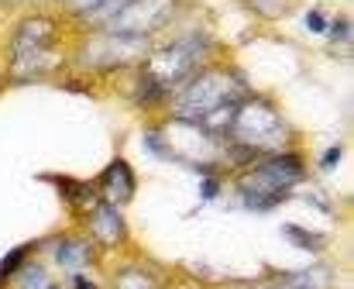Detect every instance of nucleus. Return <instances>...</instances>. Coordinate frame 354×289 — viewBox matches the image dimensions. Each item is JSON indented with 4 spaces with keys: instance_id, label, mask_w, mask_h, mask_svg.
<instances>
[{
    "instance_id": "f257e3e1",
    "label": "nucleus",
    "mask_w": 354,
    "mask_h": 289,
    "mask_svg": "<svg viewBox=\"0 0 354 289\" xmlns=\"http://www.w3.org/2000/svg\"><path fill=\"white\" fill-rule=\"evenodd\" d=\"M303 179V162L289 151L258 162L241 183V203L248 210H272L286 200V193Z\"/></svg>"
},
{
    "instance_id": "f03ea898",
    "label": "nucleus",
    "mask_w": 354,
    "mask_h": 289,
    "mask_svg": "<svg viewBox=\"0 0 354 289\" xmlns=\"http://www.w3.org/2000/svg\"><path fill=\"white\" fill-rule=\"evenodd\" d=\"M55 31L59 24L52 17H24L14 35H10V59H14V69H24V66H38L48 52V45L55 41Z\"/></svg>"
},
{
    "instance_id": "7ed1b4c3",
    "label": "nucleus",
    "mask_w": 354,
    "mask_h": 289,
    "mask_svg": "<svg viewBox=\"0 0 354 289\" xmlns=\"http://www.w3.org/2000/svg\"><path fill=\"white\" fill-rule=\"evenodd\" d=\"M234 93H231V76L227 73H200L193 76V83L186 86V97H183V111L189 118H214L217 111H224V104H231Z\"/></svg>"
},
{
    "instance_id": "20e7f679",
    "label": "nucleus",
    "mask_w": 354,
    "mask_h": 289,
    "mask_svg": "<svg viewBox=\"0 0 354 289\" xmlns=\"http://www.w3.org/2000/svg\"><path fill=\"white\" fill-rule=\"evenodd\" d=\"M203 52H207L203 41H200V45H196L193 38L172 41V45L158 55V62H151L148 80H155L162 90H169L172 83H179V80H186V76H196V66H200Z\"/></svg>"
},
{
    "instance_id": "39448f33",
    "label": "nucleus",
    "mask_w": 354,
    "mask_h": 289,
    "mask_svg": "<svg viewBox=\"0 0 354 289\" xmlns=\"http://www.w3.org/2000/svg\"><path fill=\"white\" fill-rule=\"evenodd\" d=\"M176 0H127L118 14L111 17V31L114 35H131L141 38L148 31H155L158 24L169 21Z\"/></svg>"
},
{
    "instance_id": "423d86ee",
    "label": "nucleus",
    "mask_w": 354,
    "mask_h": 289,
    "mask_svg": "<svg viewBox=\"0 0 354 289\" xmlns=\"http://www.w3.org/2000/svg\"><path fill=\"white\" fill-rule=\"evenodd\" d=\"M134 172H131V165L124 162V158H114L111 165H107V172L100 176V189L111 196V203L120 207V203H127L131 196H134Z\"/></svg>"
},
{
    "instance_id": "0eeeda50",
    "label": "nucleus",
    "mask_w": 354,
    "mask_h": 289,
    "mask_svg": "<svg viewBox=\"0 0 354 289\" xmlns=\"http://www.w3.org/2000/svg\"><path fill=\"white\" fill-rule=\"evenodd\" d=\"M90 231H93V238L104 241V245L124 241V221H120L118 207H114V203H97L93 214H90Z\"/></svg>"
},
{
    "instance_id": "6e6552de",
    "label": "nucleus",
    "mask_w": 354,
    "mask_h": 289,
    "mask_svg": "<svg viewBox=\"0 0 354 289\" xmlns=\"http://www.w3.org/2000/svg\"><path fill=\"white\" fill-rule=\"evenodd\" d=\"M55 262L62 269H83V265L93 262V252H90V245L83 238H62L55 245Z\"/></svg>"
},
{
    "instance_id": "1a4fd4ad",
    "label": "nucleus",
    "mask_w": 354,
    "mask_h": 289,
    "mask_svg": "<svg viewBox=\"0 0 354 289\" xmlns=\"http://www.w3.org/2000/svg\"><path fill=\"white\" fill-rule=\"evenodd\" d=\"M28 255H31V248H28V245H21V248H14L10 255H3V259H0V286H3V283H7L21 265H24L21 259H28Z\"/></svg>"
},
{
    "instance_id": "9d476101",
    "label": "nucleus",
    "mask_w": 354,
    "mask_h": 289,
    "mask_svg": "<svg viewBox=\"0 0 354 289\" xmlns=\"http://www.w3.org/2000/svg\"><path fill=\"white\" fill-rule=\"evenodd\" d=\"M286 234H289V241L292 245H303V248H310V252H320L324 248V241H313L303 227H296V224H286Z\"/></svg>"
},
{
    "instance_id": "9b49d317",
    "label": "nucleus",
    "mask_w": 354,
    "mask_h": 289,
    "mask_svg": "<svg viewBox=\"0 0 354 289\" xmlns=\"http://www.w3.org/2000/svg\"><path fill=\"white\" fill-rule=\"evenodd\" d=\"M217 193H221V179H217V176H210V179L203 183V200H214Z\"/></svg>"
},
{
    "instance_id": "f8f14e48",
    "label": "nucleus",
    "mask_w": 354,
    "mask_h": 289,
    "mask_svg": "<svg viewBox=\"0 0 354 289\" xmlns=\"http://www.w3.org/2000/svg\"><path fill=\"white\" fill-rule=\"evenodd\" d=\"M80 10H97V7H104V3H111V0H73Z\"/></svg>"
},
{
    "instance_id": "ddd939ff",
    "label": "nucleus",
    "mask_w": 354,
    "mask_h": 289,
    "mask_svg": "<svg viewBox=\"0 0 354 289\" xmlns=\"http://www.w3.org/2000/svg\"><path fill=\"white\" fill-rule=\"evenodd\" d=\"M330 35H337L341 41H348V21H337V24H330Z\"/></svg>"
},
{
    "instance_id": "4468645a",
    "label": "nucleus",
    "mask_w": 354,
    "mask_h": 289,
    "mask_svg": "<svg viewBox=\"0 0 354 289\" xmlns=\"http://www.w3.org/2000/svg\"><path fill=\"white\" fill-rule=\"evenodd\" d=\"M306 24H310L313 31H324V17H320V14H310V17H306Z\"/></svg>"
},
{
    "instance_id": "2eb2a0df",
    "label": "nucleus",
    "mask_w": 354,
    "mask_h": 289,
    "mask_svg": "<svg viewBox=\"0 0 354 289\" xmlns=\"http://www.w3.org/2000/svg\"><path fill=\"white\" fill-rule=\"evenodd\" d=\"M337 158H341V148H330L327 158H324V165H337Z\"/></svg>"
},
{
    "instance_id": "dca6fc26",
    "label": "nucleus",
    "mask_w": 354,
    "mask_h": 289,
    "mask_svg": "<svg viewBox=\"0 0 354 289\" xmlns=\"http://www.w3.org/2000/svg\"><path fill=\"white\" fill-rule=\"evenodd\" d=\"M73 286H76V289H97V286H93V283H86L83 276H76V279H73Z\"/></svg>"
},
{
    "instance_id": "f3484780",
    "label": "nucleus",
    "mask_w": 354,
    "mask_h": 289,
    "mask_svg": "<svg viewBox=\"0 0 354 289\" xmlns=\"http://www.w3.org/2000/svg\"><path fill=\"white\" fill-rule=\"evenodd\" d=\"M272 289H303V286H272Z\"/></svg>"
}]
</instances>
